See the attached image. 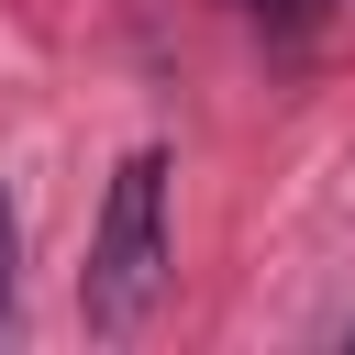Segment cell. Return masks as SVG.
I'll return each instance as SVG.
<instances>
[{
	"label": "cell",
	"instance_id": "1",
	"mask_svg": "<svg viewBox=\"0 0 355 355\" xmlns=\"http://www.w3.org/2000/svg\"><path fill=\"white\" fill-rule=\"evenodd\" d=\"M166 288V144H133L111 166V200H100V233H89V266H78V300H89V333H144Z\"/></svg>",
	"mask_w": 355,
	"mask_h": 355
},
{
	"label": "cell",
	"instance_id": "2",
	"mask_svg": "<svg viewBox=\"0 0 355 355\" xmlns=\"http://www.w3.org/2000/svg\"><path fill=\"white\" fill-rule=\"evenodd\" d=\"M244 11H255L266 33H288V44H311V33L333 22V0H244Z\"/></svg>",
	"mask_w": 355,
	"mask_h": 355
},
{
	"label": "cell",
	"instance_id": "3",
	"mask_svg": "<svg viewBox=\"0 0 355 355\" xmlns=\"http://www.w3.org/2000/svg\"><path fill=\"white\" fill-rule=\"evenodd\" d=\"M0 311H11V211H0Z\"/></svg>",
	"mask_w": 355,
	"mask_h": 355
}]
</instances>
